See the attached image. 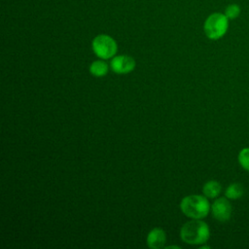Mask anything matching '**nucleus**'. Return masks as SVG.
Instances as JSON below:
<instances>
[{
  "label": "nucleus",
  "instance_id": "9",
  "mask_svg": "<svg viewBox=\"0 0 249 249\" xmlns=\"http://www.w3.org/2000/svg\"><path fill=\"white\" fill-rule=\"evenodd\" d=\"M89 73L95 77H103L108 73L109 65L104 60H95L89 65Z\"/></svg>",
  "mask_w": 249,
  "mask_h": 249
},
{
  "label": "nucleus",
  "instance_id": "2",
  "mask_svg": "<svg viewBox=\"0 0 249 249\" xmlns=\"http://www.w3.org/2000/svg\"><path fill=\"white\" fill-rule=\"evenodd\" d=\"M180 209L189 218L203 219L209 214L211 206L204 195H190L182 198Z\"/></svg>",
  "mask_w": 249,
  "mask_h": 249
},
{
  "label": "nucleus",
  "instance_id": "11",
  "mask_svg": "<svg viewBox=\"0 0 249 249\" xmlns=\"http://www.w3.org/2000/svg\"><path fill=\"white\" fill-rule=\"evenodd\" d=\"M237 160L240 166L249 172V147L240 150L237 156Z\"/></svg>",
  "mask_w": 249,
  "mask_h": 249
},
{
  "label": "nucleus",
  "instance_id": "8",
  "mask_svg": "<svg viewBox=\"0 0 249 249\" xmlns=\"http://www.w3.org/2000/svg\"><path fill=\"white\" fill-rule=\"evenodd\" d=\"M222 191V186L218 181L209 180L202 187V193L207 198H216Z\"/></svg>",
  "mask_w": 249,
  "mask_h": 249
},
{
  "label": "nucleus",
  "instance_id": "5",
  "mask_svg": "<svg viewBox=\"0 0 249 249\" xmlns=\"http://www.w3.org/2000/svg\"><path fill=\"white\" fill-rule=\"evenodd\" d=\"M232 207L227 197L217 198L211 205V213L219 222H227L231 219Z\"/></svg>",
  "mask_w": 249,
  "mask_h": 249
},
{
  "label": "nucleus",
  "instance_id": "12",
  "mask_svg": "<svg viewBox=\"0 0 249 249\" xmlns=\"http://www.w3.org/2000/svg\"><path fill=\"white\" fill-rule=\"evenodd\" d=\"M240 7L237 4H231L225 10V15L229 19H234L240 15Z\"/></svg>",
  "mask_w": 249,
  "mask_h": 249
},
{
  "label": "nucleus",
  "instance_id": "3",
  "mask_svg": "<svg viewBox=\"0 0 249 249\" xmlns=\"http://www.w3.org/2000/svg\"><path fill=\"white\" fill-rule=\"evenodd\" d=\"M229 18L225 14L213 13L204 21L203 30L207 38L218 40L222 38L228 31Z\"/></svg>",
  "mask_w": 249,
  "mask_h": 249
},
{
  "label": "nucleus",
  "instance_id": "7",
  "mask_svg": "<svg viewBox=\"0 0 249 249\" xmlns=\"http://www.w3.org/2000/svg\"><path fill=\"white\" fill-rule=\"evenodd\" d=\"M166 242V233L160 228L152 229L147 235V245L151 249L164 248Z\"/></svg>",
  "mask_w": 249,
  "mask_h": 249
},
{
  "label": "nucleus",
  "instance_id": "13",
  "mask_svg": "<svg viewBox=\"0 0 249 249\" xmlns=\"http://www.w3.org/2000/svg\"><path fill=\"white\" fill-rule=\"evenodd\" d=\"M165 249H170V248H176V249H180V246L178 245H168V246H164Z\"/></svg>",
  "mask_w": 249,
  "mask_h": 249
},
{
  "label": "nucleus",
  "instance_id": "10",
  "mask_svg": "<svg viewBox=\"0 0 249 249\" xmlns=\"http://www.w3.org/2000/svg\"><path fill=\"white\" fill-rule=\"evenodd\" d=\"M244 194L243 186L240 183H232L229 185L225 191V196L229 199L240 198Z\"/></svg>",
  "mask_w": 249,
  "mask_h": 249
},
{
  "label": "nucleus",
  "instance_id": "1",
  "mask_svg": "<svg viewBox=\"0 0 249 249\" xmlns=\"http://www.w3.org/2000/svg\"><path fill=\"white\" fill-rule=\"evenodd\" d=\"M180 237L187 244L201 245L208 241L210 230L208 225L201 219H193L181 227Z\"/></svg>",
  "mask_w": 249,
  "mask_h": 249
},
{
  "label": "nucleus",
  "instance_id": "6",
  "mask_svg": "<svg viewBox=\"0 0 249 249\" xmlns=\"http://www.w3.org/2000/svg\"><path fill=\"white\" fill-rule=\"evenodd\" d=\"M136 65L135 59L126 54L116 55L110 62V67L117 74H127L134 70Z\"/></svg>",
  "mask_w": 249,
  "mask_h": 249
},
{
  "label": "nucleus",
  "instance_id": "4",
  "mask_svg": "<svg viewBox=\"0 0 249 249\" xmlns=\"http://www.w3.org/2000/svg\"><path fill=\"white\" fill-rule=\"evenodd\" d=\"M93 53L101 59H109L115 56L118 51L117 42L107 34L95 36L91 42Z\"/></svg>",
  "mask_w": 249,
  "mask_h": 249
}]
</instances>
